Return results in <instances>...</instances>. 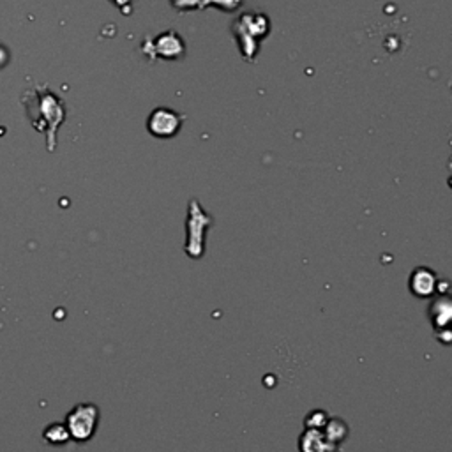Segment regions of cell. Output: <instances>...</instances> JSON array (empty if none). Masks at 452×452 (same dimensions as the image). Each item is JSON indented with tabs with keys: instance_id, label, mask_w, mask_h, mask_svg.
<instances>
[{
	"instance_id": "cell-11",
	"label": "cell",
	"mask_w": 452,
	"mask_h": 452,
	"mask_svg": "<svg viewBox=\"0 0 452 452\" xmlns=\"http://www.w3.org/2000/svg\"><path fill=\"white\" fill-rule=\"evenodd\" d=\"M207 4H216V6H219L221 9H226V11H233L235 7L241 4V0H205L204 6H207Z\"/></svg>"
},
{
	"instance_id": "cell-7",
	"label": "cell",
	"mask_w": 452,
	"mask_h": 452,
	"mask_svg": "<svg viewBox=\"0 0 452 452\" xmlns=\"http://www.w3.org/2000/svg\"><path fill=\"white\" fill-rule=\"evenodd\" d=\"M154 48H158V53L162 59H179L184 53V43L175 32H165L155 39Z\"/></svg>"
},
{
	"instance_id": "cell-10",
	"label": "cell",
	"mask_w": 452,
	"mask_h": 452,
	"mask_svg": "<svg viewBox=\"0 0 452 452\" xmlns=\"http://www.w3.org/2000/svg\"><path fill=\"white\" fill-rule=\"evenodd\" d=\"M327 419H329L327 412H324V410L311 412V414L306 417V428L321 429L325 426V422H327Z\"/></svg>"
},
{
	"instance_id": "cell-1",
	"label": "cell",
	"mask_w": 452,
	"mask_h": 452,
	"mask_svg": "<svg viewBox=\"0 0 452 452\" xmlns=\"http://www.w3.org/2000/svg\"><path fill=\"white\" fill-rule=\"evenodd\" d=\"M23 104L27 108L32 126L46 135L48 150H55L57 131H59L60 124L66 121V106H64L62 99L45 87H38V89L25 92Z\"/></svg>"
},
{
	"instance_id": "cell-5",
	"label": "cell",
	"mask_w": 452,
	"mask_h": 452,
	"mask_svg": "<svg viewBox=\"0 0 452 452\" xmlns=\"http://www.w3.org/2000/svg\"><path fill=\"white\" fill-rule=\"evenodd\" d=\"M451 316H452V309H451V299L447 295L443 297H439L435 302L429 307V318H431L433 329H435L439 334L442 332H447L449 334V325H451Z\"/></svg>"
},
{
	"instance_id": "cell-4",
	"label": "cell",
	"mask_w": 452,
	"mask_h": 452,
	"mask_svg": "<svg viewBox=\"0 0 452 452\" xmlns=\"http://www.w3.org/2000/svg\"><path fill=\"white\" fill-rule=\"evenodd\" d=\"M408 287L414 295L421 299H428L439 292V276L428 267H417L412 272Z\"/></svg>"
},
{
	"instance_id": "cell-3",
	"label": "cell",
	"mask_w": 452,
	"mask_h": 452,
	"mask_svg": "<svg viewBox=\"0 0 452 452\" xmlns=\"http://www.w3.org/2000/svg\"><path fill=\"white\" fill-rule=\"evenodd\" d=\"M184 117L172 108L159 106L147 118V129L155 138H173L180 131Z\"/></svg>"
},
{
	"instance_id": "cell-9",
	"label": "cell",
	"mask_w": 452,
	"mask_h": 452,
	"mask_svg": "<svg viewBox=\"0 0 452 452\" xmlns=\"http://www.w3.org/2000/svg\"><path fill=\"white\" fill-rule=\"evenodd\" d=\"M70 431H67L66 424H52L46 428L45 431V440L52 446H62L70 440Z\"/></svg>"
},
{
	"instance_id": "cell-2",
	"label": "cell",
	"mask_w": 452,
	"mask_h": 452,
	"mask_svg": "<svg viewBox=\"0 0 452 452\" xmlns=\"http://www.w3.org/2000/svg\"><path fill=\"white\" fill-rule=\"evenodd\" d=\"M99 408L92 403H79L66 417V428L76 442H87L96 433L99 424Z\"/></svg>"
},
{
	"instance_id": "cell-12",
	"label": "cell",
	"mask_w": 452,
	"mask_h": 452,
	"mask_svg": "<svg viewBox=\"0 0 452 452\" xmlns=\"http://www.w3.org/2000/svg\"><path fill=\"white\" fill-rule=\"evenodd\" d=\"M173 6L179 7V9H193V7L198 6L200 0H172Z\"/></svg>"
},
{
	"instance_id": "cell-6",
	"label": "cell",
	"mask_w": 452,
	"mask_h": 452,
	"mask_svg": "<svg viewBox=\"0 0 452 452\" xmlns=\"http://www.w3.org/2000/svg\"><path fill=\"white\" fill-rule=\"evenodd\" d=\"M299 449H301V452H338L336 447L329 443L321 429L309 428H306V431L299 439Z\"/></svg>"
},
{
	"instance_id": "cell-8",
	"label": "cell",
	"mask_w": 452,
	"mask_h": 452,
	"mask_svg": "<svg viewBox=\"0 0 452 452\" xmlns=\"http://www.w3.org/2000/svg\"><path fill=\"white\" fill-rule=\"evenodd\" d=\"M321 431H324L325 439L329 440V443L339 451L341 443L345 442V439L348 436V426H346V422L343 421V419L329 417L327 422H325V426L321 428Z\"/></svg>"
}]
</instances>
